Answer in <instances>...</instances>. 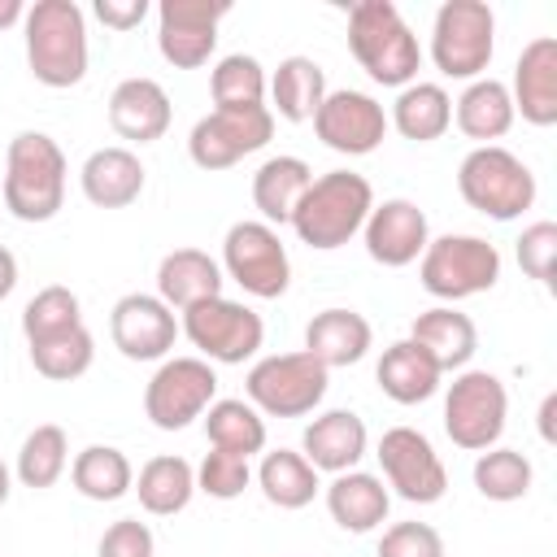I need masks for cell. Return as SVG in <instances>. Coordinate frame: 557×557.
Here are the masks:
<instances>
[{"label":"cell","mask_w":557,"mask_h":557,"mask_svg":"<svg viewBox=\"0 0 557 557\" xmlns=\"http://www.w3.org/2000/svg\"><path fill=\"white\" fill-rule=\"evenodd\" d=\"M65 152L44 131H17L4 152L0 200L17 222H52L65 205Z\"/></svg>","instance_id":"obj_1"},{"label":"cell","mask_w":557,"mask_h":557,"mask_svg":"<svg viewBox=\"0 0 557 557\" xmlns=\"http://www.w3.org/2000/svg\"><path fill=\"white\" fill-rule=\"evenodd\" d=\"M374 209V187L366 174L357 170H326L309 183V191L300 196L296 213H292V231L300 244L318 248V252H335L344 248L352 235H361L366 218Z\"/></svg>","instance_id":"obj_2"},{"label":"cell","mask_w":557,"mask_h":557,"mask_svg":"<svg viewBox=\"0 0 557 557\" xmlns=\"http://www.w3.org/2000/svg\"><path fill=\"white\" fill-rule=\"evenodd\" d=\"M35 83L65 91L87 78V13L74 0H35L22 17Z\"/></svg>","instance_id":"obj_3"},{"label":"cell","mask_w":557,"mask_h":557,"mask_svg":"<svg viewBox=\"0 0 557 557\" xmlns=\"http://www.w3.org/2000/svg\"><path fill=\"white\" fill-rule=\"evenodd\" d=\"M348 52L379 87H409L422 70V48L392 0H357L348 9Z\"/></svg>","instance_id":"obj_4"},{"label":"cell","mask_w":557,"mask_h":557,"mask_svg":"<svg viewBox=\"0 0 557 557\" xmlns=\"http://www.w3.org/2000/svg\"><path fill=\"white\" fill-rule=\"evenodd\" d=\"M457 191L474 213L492 222H513L535 205L540 187L518 152L500 144H474L457 165Z\"/></svg>","instance_id":"obj_5"},{"label":"cell","mask_w":557,"mask_h":557,"mask_svg":"<svg viewBox=\"0 0 557 557\" xmlns=\"http://www.w3.org/2000/svg\"><path fill=\"white\" fill-rule=\"evenodd\" d=\"M418 278L444 305L483 296L500 283V248L483 235H453L448 231V235H440L422 248Z\"/></svg>","instance_id":"obj_6"},{"label":"cell","mask_w":557,"mask_h":557,"mask_svg":"<svg viewBox=\"0 0 557 557\" xmlns=\"http://www.w3.org/2000/svg\"><path fill=\"white\" fill-rule=\"evenodd\" d=\"M496 52V13L483 0H444L431 22V61L444 78L474 83Z\"/></svg>","instance_id":"obj_7"},{"label":"cell","mask_w":557,"mask_h":557,"mask_svg":"<svg viewBox=\"0 0 557 557\" xmlns=\"http://www.w3.org/2000/svg\"><path fill=\"white\" fill-rule=\"evenodd\" d=\"M326 387H331V370L318 366L305 348L300 352H270V357L252 361V370L244 379L248 405L261 418H305L322 405Z\"/></svg>","instance_id":"obj_8"},{"label":"cell","mask_w":557,"mask_h":557,"mask_svg":"<svg viewBox=\"0 0 557 557\" xmlns=\"http://www.w3.org/2000/svg\"><path fill=\"white\" fill-rule=\"evenodd\" d=\"M505 418H509V392L500 383V374L492 370H457V379L444 392V431L457 448L466 453H483L496 448L505 435Z\"/></svg>","instance_id":"obj_9"},{"label":"cell","mask_w":557,"mask_h":557,"mask_svg":"<svg viewBox=\"0 0 557 557\" xmlns=\"http://www.w3.org/2000/svg\"><path fill=\"white\" fill-rule=\"evenodd\" d=\"M178 331L191 339V348L209 366H244L265 344L261 313L248 309L244 300H226V296H213V300H200V305L183 309Z\"/></svg>","instance_id":"obj_10"},{"label":"cell","mask_w":557,"mask_h":557,"mask_svg":"<svg viewBox=\"0 0 557 557\" xmlns=\"http://www.w3.org/2000/svg\"><path fill=\"white\" fill-rule=\"evenodd\" d=\"M222 274L231 283H239L248 296L257 300H278L292 287V257L287 244L278 239L274 226H265L261 218H244L226 231L222 239Z\"/></svg>","instance_id":"obj_11"},{"label":"cell","mask_w":557,"mask_h":557,"mask_svg":"<svg viewBox=\"0 0 557 557\" xmlns=\"http://www.w3.org/2000/svg\"><path fill=\"white\" fill-rule=\"evenodd\" d=\"M218 400V370L205 357H165L144 387V418L157 431H183Z\"/></svg>","instance_id":"obj_12"},{"label":"cell","mask_w":557,"mask_h":557,"mask_svg":"<svg viewBox=\"0 0 557 557\" xmlns=\"http://www.w3.org/2000/svg\"><path fill=\"white\" fill-rule=\"evenodd\" d=\"M270 139H274V113H270V104H261V109H213V113H205L191 126L187 157L200 170L213 174V170H231L244 157L261 152Z\"/></svg>","instance_id":"obj_13"},{"label":"cell","mask_w":557,"mask_h":557,"mask_svg":"<svg viewBox=\"0 0 557 557\" xmlns=\"http://www.w3.org/2000/svg\"><path fill=\"white\" fill-rule=\"evenodd\" d=\"M379 466L387 492H396L409 505H435L448 492V470L435 453V444L418 426H392L379 440Z\"/></svg>","instance_id":"obj_14"},{"label":"cell","mask_w":557,"mask_h":557,"mask_svg":"<svg viewBox=\"0 0 557 557\" xmlns=\"http://www.w3.org/2000/svg\"><path fill=\"white\" fill-rule=\"evenodd\" d=\"M231 0H161L157 4V48L174 70H200L218 48V26Z\"/></svg>","instance_id":"obj_15"},{"label":"cell","mask_w":557,"mask_h":557,"mask_svg":"<svg viewBox=\"0 0 557 557\" xmlns=\"http://www.w3.org/2000/svg\"><path fill=\"white\" fill-rule=\"evenodd\" d=\"M313 135L344 157H370L387 139V113L370 91H326V100L313 113Z\"/></svg>","instance_id":"obj_16"},{"label":"cell","mask_w":557,"mask_h":557,"mask_svg":"<svg viewBox=\"0 0 557 557\" xmlns=\"http://www.w3.org/2000/svg\"><path fill=\"white\" fill-rule=\"evenodd\" d=\"M109 339L126 361H165L178 339V318L157 292H126L109 309Z\"/></svg>","instance_id":"obj_17"},{"label":"cell","mask_w":557,"mask_h":557,"mask_svg":"<svg viewBox=\"0 0 557 557\" xmlns=\"http://www.w3.org/2000/svg\"><path fill=\"white\" fill-rule=\"evenodd\" d=\"M361 239H366L370 261H379L387 270H405L431 244V222L409 196H392V200L370 209V218L361 226Z\"/></svg>","instance_id":"obj_18"},{"label":"cell","mask_w":557,"mask_h":557,"mask_svg":"<svg viewBox=\"0 0 557 557\" xmlns=\"http://www.w3.org/2000/svg\"><path fill=\"white\" fill-rule=\"evenodd\" d=\"M513 113L531 126H557V39L535 35L513 65V87H509Z\"/></svg>","instance_id":"obj_19"},{"label":"cell","mask_w":557,"mask_h":557,"mask_svg":"<svg viewBox=\"0 0 557 557\" xmlns=\"http://www.w3.org/2000/svg\"><path fill=\"white\" fill-rule=\"evenodd\" d=\"M370 448V431L361 422V413L352 409H326L318 413L305 435H300V457L322 474H344V470H357V461L366 457Z\"/></svg>","instance_id":"obj_20"},{"label":"cell","mask_w":557,"mask_h":557,"mask_svg":"<svg viewBox=\"0 0 557 557\" xmlns=\"http://www.w3.org/2000/svg\"><path fill=\"white\" fill-rule=\"evenodd\" d=\"M170 96L157 78H122L109 96V126L126 144H157L170 131Z\"/></svg>","instance_id":"obj_21"},{"label":"cell","mask_w":557,"mask_h":557,"mask_svg":"<svg viewBox=\"0 0 557 557\" xmlns=\"http://www.w3.org/2000/svg\"><path fill=\"white\" fill-rule=\"evenodd\" d=\"M144 178H148L144 161L131 148H122V144L96 148L83 161V170H78V187H83V196L96 209H126V205H135L144 196Z\"/></svg>","instance_id":"obj_22"},{"label":"cell","mask_w":557,"mask_h":557,"mask_svg":"<svg viewBox=\"0 0 557 557\" xmlns=\"http://www.w3.org/2000/svg\"><path fill=\"white\" fill-rule=\"evenodd\" d=\"M374 348V326L366 322V313L357 309H322L309 318L305 326V352L326 366V370H339V366H357L366 352Z\"/></svg>","instance_id":"obj_23"},{"label":"cell","mask_w":557,"mask_h":557,"mask_svg":"<svg viewBox=\"0 0 557 557\" xmlns=\"http://www.w3.org/2000/svg\"><path fill=\"white\" fill-rule=\"evenodd\" d=\"M387 509H392V492L370 470H344L326 483V513L339 531L366 535L387 522Z\"/></svg>","instance_id":"obj_24"},{"label":"cell","mask_w":557,"mask_h":557,"mask_svg":"<svg viewBox=\"0 0 557 557\" xmlns=\"http://www.w3.org/2000/svg\"><path fill=\"white\" fill-rule=\"evenodd\" d=\"M409 339H413L444 374L466 370L470 357L479 352V331H474L470 313H461V309H453V305L422 309V313L413 318V326H409Z\"/></svg>","instance_id":"obj_25"},{"label":"cell","mask_w":557,"mask_h":557,"mask_svg":"<svg viewBox=\"0 0 557 557\" xmlns=\"http://www.w3.org/2000/svg\"><path fill=\"white\" fill-rule=\"evenodd\" d=\"M222 283H226V274L205 248H174L157 265V296L178 313L200 300L222 296Z\"/></svg>","instance_id":"obj_26"},{"label":"cell","mask_w":557,"mask_h":557,"mask_svg":"<svg viewBox=\"0 0 557 557\" xmlns=\"http://www.w3.org/2000/svg\"><path fill=\"white\" fill-rule=\"evenodd\" d=\"M374 379H379V392L387 400H396V405H422V400H431L440 392L444 370L405 335V339H396V344L383 348V357L374 366Z\"/></svg>","instance_id":"obj_27"},{"label":"cell","mask_w":557,"mask_h":557,"mask_svg":"<svg viewBox=\"0 0 557 557\" xmlns=\"http://www.w3.org/2000/svg\"><path fill=\"white\" fill-rule=\"evenodd\" d=\"M513 100H509V83L483 74L474 83H466V91L453 100V122L466 139H479V144H496L500 135H509L513 126Z\"/></svg>","instance_id":"obj_28"},{"label":"cell","mask_w":557,"mask_h":557,"mask_svg":"<svg viewBox=\"0 0 557 557\" xmlns=\"http://www.w3.org/2000/svg\"><path fill=\"white\" fill-rule=\"evenodd\" d=\"M309 183H313V170H309L305 157L278 152V157L261 161L257 174H252V205H257L261 222H265V226L292 222V213H296L300 196L309 191Z\"/></svg>","instance_id":"obj_29"},{"label":"cell","mask_w":557,"mask_h":557,"mask_svg":"<svg viewBox=\"0 0 557 557\" xmlns=\"http://www.w3.org/2000/svg\"><path fill=\"white\" fill-rule=\"evenodd\" d=\"M131 492L139 496L144 513H152V518H174V513H183V509L191 505V496H196V466H191L187 457H178V453H157V457H148V461L139 466Z\"/></svg>","instance_id":"obj_30"},{"label":"cell","mask_w":557,"mask_h":557,"mask_svg":"<svg viewBox=\"0 0 557 557\" xmlns=\"http://www.w3.org/2000/svg\"><path fill=\"white\" fill-rule=\"evenodd\" d=\"M326 100V70L313 57H283L270 74V113L283 122H313L318 104Z\"/></svg>","instance_id":"obj_31"},{"label":"cell","mask_w":557,"mask_h":557,"mask_svg":"<svg viewBox=\"0 0 557 557\" xmlns=\"http://www.w3.org/2000/svg\"><path fill=\"white\" fill-rule=\"evenodd\" d=\"M387 126H396L413 144H431L453 126V96L440 83H409L396 91Z\"/></svg>","instance_id":"obj_32"},{"label":"cell","mask_w":557,"mask_h":557,"mask_svg":"<svg viewBox=\"0 0 557 557\" xmlns=\"http://www.w3.org/2000/svg\"><path fill=\"white\" fill-rule=\"evenodd\" d=\"M70 483H74L78 496H87L96 505H109V500H122L135 487V466L113 444H87L70 461Z\"/></svg>","instance_id":"obj_33"},{"label":"cell","mask_w":557,"mask_h":557,"mask_svg":"<svg viewBox=\"0 0 557 557\" xmlns=\"http://www.w3.org/2000/svg\"><path fill=\"white\" fill-rule=\"evenodd\" d=\"M252 479H257L261 496H265L274 509H305V505H313V496L322 492L318 470H313L300 453H292V448L265 453Z\"/></svg>","instance_id":"obj_34"},{"label":"cell","mask_w":557,"mask_h":557,"mask_svg":"<svg viewBox=\"0 0 557 557\" xmlns=\"http://www.w3.org/2000/svg\"><path fill=\"white\" fill-rule=\"evenodd\" d=\"M205 435L213 448L235 457H257L265 448V418L248 400H213L205 409Z\"/></svg>","instance_id":"obj_35"},{"label":"cell","mask_w":557,"mask_h":557,"mask_svg":"<svg viewBox=\"0 0 557 557\" xmlns=\"http://www.w3.org/2000/svg\"><path fill=\"white\" fill-rule=\"evenodd\" d=\"M65 466H70V435H65L57 422H39V426L22 440L13 474H17L22 487L44 492V487H52V483L65 474Z\"/></svg>","instance_id":"obj_36"},{"label":"cell","mask_w":557,"mask_h":557,"mask_svg":"<svg viewBox=\"0 0 557 557\" xmlns=\"http://www.w3.org/2000/svg\"><path fill=\"white\" fill-rule=\"evenodd\" d=\"M535 483V466L527 453L518 448H483L474 457V487L483 500H496V505H509V500H522Z\"/></svg>","instance_id":"obj_37"},{"label":"cell","mask_w":557,"mask_h":557,"mask_svg":"<svg viewBox=\"0 0 557 557\" xmlns=\"http://www.w3.org/2000/svg\"><path fill=\"white\" fill-rule=\"evenodd\" d=\"M265 91H270V78H265V65L248 52H231L213 65L209 74V96H213V109H261L265 104Z\"/></svg>","instance_id":"obj_38"},{"label":"cell","mask_w":557,"mask_h":557,"mask_svg":"<svg viewBox=\"0 0 557 557\" xmlns=\"http://www.w3.org/2000/svg\"><path fill=\"white\" fill-rule=\"evenodd\" d=\"M30 348V366L35 374L52 379V383H70V379H83L96 361V339L87 326H74V331H61V335H48V339H35L26 344Z\"/></svg>","instance_id":"obj_39"},{"label":"cell","mask_w":557,"mask_h":557,"mask_svg":"<svg viewBox=\"0 0 557 557\" xmlns=\"http://www.w3.org/2000/svg\"><path fill=\"white\" fill-rule=\"evenodd\" d=\"M74 326H83V305L61 283L39 287L26 300V309H22V335H26V344L48 339V335H61V331H74Z\"/></svg>","instance_id":"obj_40"},{"label":"cell","mask_w":557,"mask_h":557,"mask_svg":"<svg viewBox=\"0 0 557 557\" xmlns=\"http://www.w3.org/2000/svg\"><path fill=\"white\" fill-rule=\"evenodd\" d=\"M252 487V466L248 457H235V453H205V461L196 466V492L213 496V500H235Z\"/></svg>","instance_id":"obj_41"},{"label":"cell","mask_w":557,"mask_h":557,"mask_svg":"<svg viewBox=\"0 0 557 557\" xmlns=\"http://www.w3.org/2000/svg\"><path fill=\"white\" fill-rule=\"evenodd\" d=\"M374 557H444V535L431 522H392Z\"/></svg>","instance_id":"obj_42"},{"label":"cell","mask_w":557,"mask_h":557,"mask_svg":"<svg viewBox=\"0 0 557 557\" xmlns=\"http://www.w3.org/2000/svg\"><path fill=\"white\" fill-rule=\"evenodd\" d=\"M553 261H557V222H531L518 235V265L535 283H553Z\"/></svg>","instance_id":"obj_43"},{"label":"cell","mask_w":557,"mask_h":557,"mask_svg":"<svg viewBox=\"0 0 557 557\" xmlns=\"http://www.w3.org/2000/svg\"><path fill=\"white\" fill-rule=\"evenodd\" d=\"M96 557H157V535L139 518H117L113 527H104Z\"/></svg>","instance_id":"obj_44"},{"label":"cell","mask_w":557,"mask_h":557,"mask_svg":"<svg viewBox=\"0 0 557 557\" xmlns=\"http://www.w3.org/2000/svg\"><path fill=\"white\" fill-rule=\"evenodd\" d=\"M91 9L109 30H135L148 17V0H96Z\"/></svg>","instance_id":"obj_45"},{"label":"cell","mask_w":557,"mask_h":557,"mask_svg":"<svg viewBox=\"0 0 557 557\" xmlns=\"http://www.w3.org/2000/svg\"><path fill=\"white\" fill-rule=\"evenodd\" d=\"M13 287H17V257L0 244V300H9Z\"/></svg>","instance_id":"obj_46"},{"label":"cell","mask_w":557,"mask_h":557,"mask_svg":"<svg viewBox=\"0 0 557 557\" xmlns=\"http://www.w3.org/2000/svg\"><path fill=\"white\" fill-rule=\"evenodd\" d=\"M553 413H557V392H548L544 405H540V440H544V444L557 440V431H553Z\"/></svg>","instance_id":"obj_47"},{"label":"cell","mask_w":557,"mask_h":557,"mask_svg":"<svg viewBox=\"0 0 557 557\" xmlns=\"http://www.w3.org/2000/svg\"><path fill=\"white\" fill-rule=\"evenodd\" d=\"M22 17H26V4H22V0H0V30L17 26Z\"/></svg>","instance_id":"obj_48"},{"label":"cell","mask_w":557,"mask_h":557,"mask_svg":"<svg viewBox=\"0 0 557 557\" xmlns=\"http://www.w3.org/2000/svg\"><path fill=\"white\" fill-rule=\"evenodd\" d=\"M9 492H13V474H9V466L0 461V505L9 500Z\"/></svg>","instance_id":"obj_49"}]
</instances>
